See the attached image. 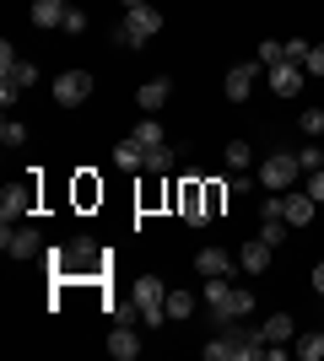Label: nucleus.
Returning <instances> with one entry per match:
<instances>
[{
  "label": "nucleus",
  "instance_id": "7ed1b4c3",
  "mask_svg": "<svg viewBox=\"0 0 324 361\" xmlns=\"http://www.w3.org/2000/svg\"><path fill=\"white\" fill-rule=\"evenodd\" d=\"M297 173H303V162H297V151H276V157H265L260 162V173H254V178H260V189H292V178Z\"/></svg>",
  "mask_w": 324,
  "mask_h": 361
},
{
  "label": "nucleus",
  "instance_id": "c85d7f7f",
  "mask_svg": "<svg viewBox=\"0 0 324 361\" xmlns=\"http://www.w3.org/2000/svg\"><path fill=\"white\" fill-rule=\"evenodd\" d=\"M0 140H6V146H22V140H28V124L6 119V124H0Z\"/></svg>",
  "mask_w": 324,
  "mask_h": 361
},
{
  "label": "nucleus",
  "instance_id": "9b49d317",
  "mask_svg": "<svg viewBox=\"0 0 324 361\" xmlns=\"http://www.w3.org/2000/svg\"><path fill=\"white\" fill-rule=\"evenodd\" d=\"M114 167H119V173H146V146H140L136 135L119 140V146H114Z\"/></svg>",
  "mask_w": 324,
  "mask_h": 361
},
{
  "label": "nucleus",
  "instance_id": "aec40b11",
  "mask_svg": "<svg viewBox=\"0 0 324 361\" xmlns=\"http://www.w3.org/2000/svg\"><path fill=\"white\" fill-rule=\"evenodd\" d=\"M65 22V0H32V27H60Z\"/></svg>",
  "mask_w": 324,
  "mask_h": 361
},
{
  "label": "nucleus",
  "instance_id": "412c9836",
  "mask_svg": "<svg viewBox=\"0 0 324 361\" xmlns=\"http://www.w3.org/2000/svg\"><path fill=\"white\" fill-rule=\"evenodd\" d=\"M227 195H232V183H205V216H211V221H216V211H222V205H227Z\"/></svg>",
  "mask_w": 324,
  "mask_h": 361
},
{
  "label": "nucleus",
  "instance_id": "f3484780",
  "mask_svg": "<svg viewBox=\"0 0 324 361\" xmlns=\"http://www.w3.org/2000/svg\"><path fill=\"white\" fill-rule=\"evenodd\" d=\"M232 264H238V259H227V248H200V254H195V270L200 275H232Z\"/></svg>",
  "mask_w": 324,
  "mask_h": 361
},
{
  "label": "nucleus",
  "instance_id": "393cba45",
  "mask_svg": "<svg viewBox=\"0 0 324 361\" xmlns=\"http://www.w3.org/2000/svg\"><path fill=\"white\" fill-rule=\"evenodd\" d=\"M292 350H297L303 361H319V356H324V334H303V340H297Z\"/></svg>",
  "mask_w": 324,
  "mask_h": 361
},
{
  "label": "nucleus",
  "instance_id": "4468645a",
  "mask_svg": "<svg viewBox=\"0 0 324 361\" xmlns=\"http://www.w3.org/2000/svg\"><path fill=\"white\" fill-rule=\"evenodd\" d=\"M260 334H265V345H287V340H297V324L287 313H270L260 324Z\"/></svg>",
  "mask_w": 324,
  "mask_h": 361
},
{
  "label": "nucleus",
  "instance_id": "2eb2a0df",
  "mask_svg": "<svg viewBox=\"0 0 324 361\" xmlns=\"http://www.w3.org/2000/svg\"><path fill=\"white\" fill-rule=\"evenodd\" d=\"M136 97H140V108H146V114H157V108H162V103L173 97V81H168V75H152V81H146V87H140Z\"/></svg>",
  "mask_w": 324,
  "mask_h": 361
},
{
  "label": "nucleus",
  "instance_id": "c756f323",
  "mask_svg": "<svg viewBox=\"0 0 324 361\" xmlns=\"http://www.w3.org/2000/svg\"><path fill=\"white\" fill-rule=\"evenodd\" d=\"M65 32H71V38H76V32H87V11H76V6H65V22H60Z\"/></svg>",
  "mask_w": 324,
  "mask_h": 361
},
{
  "label": "nucleus",
  "instance_id": "dca6fc26",
  "mask_svg": "<svg viewBox=\"0 0 324 361\" xmlns=\"http://www.w3.org/2000/svg\"><path fill=\"white\" fill-rule=\"evenodd\" d=\"M238 264H244L248 275H260V270H270V243H265V238L244 243V248H238Z\"/></svg>",
  "mask_w": 324,
  "mask_h": 361
},
{
  "label": "nucleus",
  "instance_id": "b1692460",
  "mask_svg": "<svg viewBox=\"0 0 324 361\" xmlns=\"http://www.w3.org/2000/svg\"><path fill=\"white\" fill-rule=\"evenodd\" d=\"M195 313V297L189 291H168V318H189Z\"/></svg>",
  "mask_w": 324,
  "mask_h": 361
},
{
  "label": "nucleus",
  "instance_id": "bb28decb",
  "mask_svg": "<svg viewBox=\"0 0 324 361\" xmlns=\"http://www.w3.org/2000/svg\"><path fill=\"white\" fill-rule=\"evenodd\" d=\"M254 60H260V65H281V60H287V44H276V38H265Z\"/></svg>",
  "mask_w": 324,
  "mask_h": 361
},
{
  "label": "nucleus",
  "instance_id": "f257e3e1",
  "mask_svg": "<svg viewBox=\"0 0 324 361\" xmlns=\"http://www.w3.org/2000/svg\"><path fill=\"white\" fill-rule=\"evenodd\" d=\"M205 302H211V313L222 318V324H227V318L254 313V291L227 286V275H205Z\"/></svg>",
  "mask_w": 324,
  "mask_h": 361
},
{
  "label": "nucleus",
  "instance_id": "0eeeda50",
  "mask_svg": "<svg viewBox=\"0 0 324 361\" xmlns=\"http://www.w3.org/2000/svg\"><path fill=\"white\" fill-rule=\"evenodd\" d=\"M173 205H179V216H184L189 226H205L211 221V216H205V178H184L173 189Z\"/></svg>",
  "mask_w": 324,
  "mask_h": 361
},
{
  "label": "nucleus",
  "instance_id": "1a4fd4ad",
  "mask_svg": "<svg viewBox=\"0 0 324 361\" xmlns=\"http://www.w3.org/2000/svg\"><path fill=\"white\" fill-rule=\"evenodd\" d=\"M254 75H260V60H244V65H232V71H227V81H222L227 103H244L248 92H254Z\"/></svg>",
  "mask_w": 324,
  "mask_h": 361
},
{
  "label": "nucleus",
  "instance_id": "c9c22d12",
  "mask_svg": "<svg viewBox=\"0 0 324 361\" xmlns=\"http://www.w3.org/2000/svg\"><path fill=\"white\" fill-rule=\"evenodd\" d=\"M130 6H152V0H124V11H130Z\"/></svg>",
  "mask_w": 324,
  "mask_h": 361
},
{
  "label": "nucleus",
  "instance_id": "2f4dec72",
  "mask_svg": "<svg viewBox=\"0 0 324 361\" xmlns=\"http://www.w3.org/2000/svg\"><path fill=\"white\" fill-rule=\"evenodd\" d=\"M303 71H308V75H324V44H313V49H308V60H303Z\"/></svg>",
  "mask_w": 324,
  "mask_h": 361
},
{
  "label": "nucleus",
  "instance_id": "a211bd4d",
  "mask_svg": "<svg viewBox=\"0 0 324 361\" xmlns=\"http://www.w3.org/2000/svg\"><path fill=\"white\" fill-rule=\"evenodd\" d=\"M287 232H292V221H287V216H276V211H260V238L270 243V248H281V243H287Z\"/></svg>",
  "mask_w": 324,
  "mask_h": 361
},
{
  "label": "nucleus",
  "instance_id": "6ab92c4d",
  "mask_svg": "<svg viewBox=\"0 0 324 361\" xmlns=\"http://www.w3.org/2000/svg\"><path fill=\"white\" fill-rule=\"evenodd\" d=\"M173 162H179V151H173L168 140L146 151V173H152V178H168V173H173Z\"/></svg>",
  "mask_w": 324,
  "mask_h": 361
},
{
  "label": "nucleus",
  "instance_id": "423d86ee",
  "mask_svg": "<svg viewBox=\"0 0 324 361\" xmlns=\"http://www.w3.org/2000/svg\"><path fill=\"white\" fill-rule=\"evenodd\" d=\"M92 87H97L92 71H60L54 75V103L60 108H81L87 97H92Z\"/></svg>",
  "mask_w": 324,
  "mask_h": 361
},
{
  "label": "nucleus",
  "instance_id": "f704fd0d",
  "mask_svg": "<svg viewBox=\"0 0 324 361\" xmlns=\"http://www.w3.org/2000/svg\"><path fill=\"white\" fill-rule=\"evenodd\" d=\"M313 291H319V297H324V259H319V264H313Z\"/></svg>",
  "mask_w": 324,
  "mask_h": 361
},
{
  "label": "nucleus",
  "instance_id": "473e14b6",
  "mask_svg": "<svg viewBox=\"0 0 324 361\" xmlns=\"http://www.w3.org/2000/svg\"><path fill=\"white\" fill-rule=\"evenodd\" d=\"M205 356H211V361H222V356H232V340H227V334H222V340H211V345H205Z\"/></svg>",
  "mask_w": 324,
  "mask_h": 361
},
{
  "label": "nucleus",
  "instance_id": "7c9ffc66",
  "mask_svg": "<svg viewBox=\"0 0 324 361\" xmlns=\"http://www.w3.org/2000/svg\"><path fill=\"white\" fill-rule=\"evenodd\" d=\"M308 38H287V60H292V65H303V60H308Z\"/></svg>",
  "mask_w": 324,
  "mask_h": 361
},
{
  "label": "nucleus",
  "instance_id": "f8f14e48",
  "mask_svg": "<svg viewBox=\"0 0 324 361\" xmlns=\"http://www.w3.org/2000/svg\"><path fill=\"white\" fill-rule=\"evenodd\" d=\"M313 205H319V200H313L308 189H303V195H281V216H287L292 226H308L313 221Z\"/></svg>",
  "mask_w": 324,
  "mask_h": 361
},
{
  "label": "nucleus",
  "instance_id": "ddd939ff",
  "mask_svg": "<svg viewBox=\"0 0 324 361\" xmlns=\"http://www.w3.org/2000/svg\"><path fill=\"white\" fill-rule=\"evenodd\" d=\"M108 356H114V361H136V356H140V340H136V329H130V324H119V329L108 334Z\"/></svg>",
  "mask_w": 324,
  "mask_h": 361
},
{
  "label": "nucleus",
  "instance_id": "f03ea898",
  "mask_svg": "<svg viewBox=\"0 0 324 361\" xmlns=\"http://www.w3.org/2000/svg\"><path fill=\"white\" fill-rule=\"evenodd\" d=\"M157 32H162V11H157V6H130L114 38H119L124 49H140L146 38H157Z\"/></svg>",
  "mask_w": 324,
  "mask_h": 361
},
{
  "label": "nucleus",
  "instance_id": "a878e982",
  "mask_svg": "<svg viewBox=\"0 0 324 361\" xmlns=\"http://www.w3.org/2000/svg\"><path fill=\"white\" fill-rule=\"evenodd\" d=\"M297 162H303V173H319V167H324V151H319V140H308V146L297 151Z\"/></svg>",
  "mask_w": 324,
  "mask_h": 361
},
{
  "label": "nucleus",
  "instance_id": "6e6552de",
  "mask_svg": "<svg viewBox=\"0 0 324 361\" xmlns=\"http://www.w3.org/2000/svg\"><path fill=\"white\" fill-rule=\"evenodd\" d=\"M0 243H6V254H11V259H38V254H44V232H38V226H16V232H11V221H6Z\"/></svg>",
  "mask_w": 324,
  "mask_h": 361
},
{
  "label": "nucleus",
  "instance_id": "9d476101",
  "mask_svg": "<svg viewBox=\"0 0 324 361\" xmlns=\"http://www.w3.org/2000/svg\"><path fill=\"white\" fill-rule=\"evenodd\" d=\"M303 65H292V60H281V65H270V92H276V97H297V92H303Z\"/></svg>",
  "mask_w": 324,
  "mask_h": 361
},
{
  "label": "nucleus",
  "instance_id": "cd10ccee",
  "mask_svg": "<svg viewBox=\"0 0 324 361\" xmlns=\"http://www.w3.org/2000/svg\"><path fill=\"white\" fill-rule=\"evenodd\" d=\"M297 130H303L308 140H319V130H324V108H308V114L297 119Z\"/></svg>",
  "mask_w": 324,
  "mask_h": 361
},
{
  "label": "nucleus",
  "instance_id": "20e7f679",
  "mask_svg": "<svg viewBox=\"0 0 324 361\" xmlns=\"http://www.w3.org/2000/svg\"><path fill=\"white\" fill-rule=\"evenodd\" d=\"M32 205H38V167H32L22 183H6L0 189V216L11 221V216H32Z\"/></svg>",
  "mask_w": 324,
  "mask_h": 361
},
{
  "label": "nucleus",
  "instance_id": "72a5a7b5",
  "mask_svg": "<svg viewBox=\"0 0 324 361\" xmlns=\"http://www.w3.org/2000/svg\"><path fill=\"white\" fill-rule=\"evenodd\" d=\"M308 195L324 205V167H319V173H308Z\"/></svg>",
  "mask_w": 324,
  "mask_h": 361
},
{
  "label": "nucleus",
  "instance_id": "39448f33",
  "mask_svg": "<svg viewBox=\"0 0 324 361\" xmlns=\"http://www.w3.org/2000/svg\"><path fill=\"white\" fill-rule=\"evenodd\" d=\"M130 291H136V302H140V324H162V318H168V286H162L157 275H140Z\"/></svg>",
  "mask_w": 324,
  "mask_h": 361
},
{
  "label": "nucleus",
  "instance_id": "4be33fe9",
  "mask_svg": "<svg viewBox=\"0 0 324 361\" xmlns=\"http://www.w3.org/2000/svg\"><path fill=\"white\" fill-rule=\"evenodd\" d=\"M136 140H140L146 151H152V146H162L168 135H162V124H157V119H140V124H136Z\"/></svg>",
  "mask_w": 324,
  "mask_h": 361
},
{
  "label": "nucleus",
  "instance_id": "5701e85b",
  "mask_svg": "<svg viewBox=\"0 0 324 361\" xmlns=\"http://www.w3.org/2000/svg\"><path fill=\"white\" fill-rule=\"evenodd\" d=\"M248 162H254V146H248V140H227V167H238V173H244Z\"/></svg>",
  "mask_w": 324,
  "mask_h": 361
}]
</instances>
